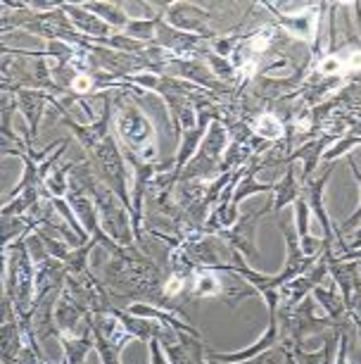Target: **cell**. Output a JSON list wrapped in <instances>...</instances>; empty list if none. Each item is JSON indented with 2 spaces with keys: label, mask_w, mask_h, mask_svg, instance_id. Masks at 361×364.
<instances>
[{
  "label": "cell",
  "mask_w": 361,
  "mask_h": 364,
  "mask_svg": "<svg viewBox=\"0 0 361 364\" xmlns=\"http://www.w3.org/2000/svg\"><path fill=\"white\" fill-rule=\"evenodd\" d=\"M138 86L128 81H117L112 95L114 107V129H117L121 153L126 162H143V164H160L157 162V141H155V124L152 119L135 105L133 91Z\"/></svg>",
  "instance_id": "1"
},
{
  "label": "cell",
  "mask_w": 361,
  "mask_h": 364,
  "mask_svg": "<svg viewBox=\"0 0 361 364\" xmlns=\"http://www.w3.org/2000/svg\"><path fill=\"white\" fill-rule=\"evenodd\" d=\"M26 238L5 248V298L15 305L17 314L31 312L36 302V262Z\"/></svg>",
  "instance_id": "2"
},
{
  "label": "cell",
  "mask_w": 361,
  "mask_h": 364,
  "mask_svg": "<svg viewBox=\"0 0 361 364\" xmlns=\"http://www.w3.org/2000/svg\"><path fill=\"white\" fill-rule=\"evenodd\" d=\"M228 146V132L223 127L221 119H214L209 124L207 136L202 139L197 155L188 162V167L183 169L179 181H195V178H204L209 174H221V160L226 155Z\"/></svg>",
  "instance_id": "3"
},
{
  "label": "cell",
  "mask_w": 361,
  "mask_h": 364,
  "mask_svg": "<svg viewBox=\"0 0 361 364\" xmlns=\"http://www.w3.org/2000/svg\"><path fill=\"white\" fill-rule=\"evenodd\" d=\"M267 212H274V203H271V200L264 203L260 210L243 215L235 222V226L219 231L216 236L226 240L228 248L231 250H238L243 257H250V255L252 257H260V250H257V243H255V231H257V224H260V219L267 215Z\"/></svg>",
  "instance_id": "4"
},
{
  "label": "cell",
  "mask_w": 361,
  "mask_h": 364,
  "mask_svg": "<svg viewBox=\"0 0 361 364\" xmlns=\"http://www.w3.org/2000/svg\"><path fill=\"white\" fill-rule=\"evenodd\" d=\"M15 95H17L19 112H22V117L26 119V127H29L31 141H36V136H38L40 117H43V109H45L48 102H52V105H55L60 112H62V117H72L70 112H67V107L62 105V100L55 98L52 93L38 91V88H19Z\"/></svg>",
  "instance_id": "5"
},
{
  "label": "cell",
  "mask_w": 361,
  "mask_h": 364,
  "mask_svg": "<svg viewBox=\"0 0 361 364\" xmlns=\"http://www.w3.org/2000/svg\"><path fill=\"white\" fill-rule=\"evenodd\" d=\"M169 24L179 31H186V33H193V36H200V38H212L214 31L207 29V19L212 17V12L207 8H200V5H190V3H174L167 8V15Z\"/></svg>",
  "instance_id": "6"
},
{
  "label": "cell",
  "mask_w": 361,
  "mask_h": 364,
  "mask_svg": "<svg viewBox=\"0 0 361 364\" xmlns=\"http://www.w3.org/2000/svg\"><path fill=\"white\" fill-rule=\"evenodd\" d=\"M214 119H216V107L202 109V112L197 114V124L193 129H188V132L181 136L179 153H176V164H174V169H172V174L176 176V181L181 178L183 169L188 167V162L197 155V148H200V143H202L204 136H207L209 124H212Z\"/></svg>",
  "instance_id": "7"
},
{
  "label": "cell",
  "mask_w": 361,
  "mask_h": 364,
  "mask_svg": "<svg viewBox=\"0 0 361 364\" xmlns=\"http://www.w3.org/2000/svg\"><path fill=\"white\" fill-rule=\"evenodd\" d=\"M333 171H335V162H328V167H326V171H321V176H316V178L311 176L302 183V198L306 200V205H309V210L316 215L318 222H321L323 231H326L323 238L328 240L331 245H333V236H335V226H333L328 210H326V205H323V191H326V183H328Z\"/></svg>",
  "instance_id": "8"
},
{
  "label": "cell",
  "mask_w": 361,
  "mask_h": 364,
  "mask_svg": "<svg viewBox=\"0 0 361 364\" xmlns=\"http://www.w3.org/2000/svg\"><path fill=\"white\" fill-rule=\"evenodd\" d=\"M67 203L72 205L74 215L81 222V226L86 229V233L91 238H98L102 229H100V219H98V208H95V200L91 198L86 188H81L77 181L70 178V188H67Z\"/></svg>",
  "instance_id": "9"
},
{
  "label": "cell",
  "mask_w": 361,
  "mask_h": 364,
  "mask_svg": "<svg viewBox=\"0 0 361 364\" xmlns=\"http://www.w3.org/2000/svg\"><path fill=\"white\" fill-rule=\"evenodd\" d=\"M88 312L84 307L79 305L77 300H74V295L67 291H62L60 295L57 305H55V324L60 328V333L62 336H79V321H86Z\"/></svg>",
  "instance_id": "10"
},
{
  "label": "cell",
  "mask_w": 361,
  "mask_h": 364,
  "mask_svg": "<svg viewBox=\"0 0 361 364\" xmlns=\"http://www.w3.org/2000/svg\"><path fill=\"white\" fill-rule=\"evenodd\" d=\"M62 10H65V15L72 19V24L77 26V31H79V33H84V36L95 38V41L110 38V36H112V33H110L112 26H107L100 17H95L93 12H88V10L84 8V5L62 3Z\"/></svg>",
  "instance_id": "11"
},
{
  "label": "cell",
  "mask_w": 361,
  "mask_h": 364,
  "mask_svg": "<svg viewBox=\"0 0 361 364\" xmlns=\"http://www.w3.org/2000/svg\"><path fill=\"white\" fill-rule=\"evenodd\" d=\"M226 288H223L216 269H204V267H195L193 281H190V300H226Z\"/></svg>",
  "instance_id": "12"
},
{
  "label": "cell",
  "mask_w": 361,
  "mask_h": 364,
  "mask_svg": "<svg viewBox=\"0 0 361 364\" xmlns=\"http://www.w3.org/2000/svg\"><path fill=\"white\" fill-rule=\"evenodd\" d=\"M110 312L121 321V326H124L126 331L131 333V338H133V341L150 343V341L155 338V336H162V333H165V331H162V324H157V321H152V319L135 317V314H131L128 310H119V307H112Z\"/></svg>",
  "instance_id": "13"
},
{
  "label": "cell",
  "mask_w": 361,
  "mask_h": 364,
  "mask_svg": "<svg viewBox=\"0 0 361 364\" xmlns=\"http://www.w3.org/2000/svg\"><path fill=\"white\" fill-rule=\"evenodd\" d=\"M302 196V183L297 178L295 162H288V171L283 174V178L278 183H274V215H281L283 208L295 205L297 198Z\"/></svg>",
  "instance_id": "14"
},
{
  "label": "cell",
  "mask_w": 361,
  "mask_h": 364,
  "mask_svg": "<svg viewBox=\"0 0 361 364\" xmlns=\"http://www.w3.org/2000/svg\"><path fill=\"white\" fill-rule=\"evenodd\" d=\"M60 346H62L65 364H86V357L95 350V341L91 328L81 336H60Z\"/></svg>",
  "instance_id": "15"
},
{
  "label": "cell",
  "mask_w": 361,
  "mask_h": 364,
  "mask_svg": "<svg viewBox=\"0 0 361 364\" xmlns=\"http://www.w3.org/2000/svg\"><path fill=\"white\" fill-rule=\"evenodd\" d=\"M311 293H314V300L323 307L326 317L333 319L335 324H343V326L347 324L350 314H347V305H345L343 293L335 291V288H326L323 284H321V286H316Z\"/></svg>",
  "instance_id": "16"
},
{
  "label": "cell",
  "mask_w": 361,
  "mask_h": 364,
  "mask_svg": "<svg viewBox=\"0 0 361 364\" xmlns=\"http://www.w3.org/2000/svg\"><path fill=\"white\" fill-rule=\"evenodd\" d=\"M84 8L88 12H93L95 17H100L107 26H114V29H126L133 19L126 12L124 5L119 3H84Z\"/></svg>",
  "instance_id": "17"
},
{
  "label": "cell",
  "mask_w": 361,
  "mask_h": 364,
  "mask_svg": "<svg viewBox=\"0 0 361 364\" xmlns=\"http://www.w3.org/2000/svg\"><path fill=\"white\" fill-rule=\"evenodd\" d=\"M250 132L257 136V139H264V141H278L281 136L285 134V124L281 119H278L276 114H271V112H264L260 114L257 119H252L250 122Z\"/></svg>",
  "instance_id": "18"
},
{
  "label": "cell",
  "mask_w": 361,
  "mask_h": 364,
  "mask_svg": "<svg viewBox=\"0 0 361 364\" xmlns=\"http://www.w3.org/2000/svg\"><path fill=\"white\" fill-rule=\"evenodd\" d=\"M98 248V240L91 238V243L81 245V248H74L70 252V257L65 259V269L70 277H81V274L91 272V264H88V259H91L93 250Z\"/></svg>",
  "instance_id": "19"
},
{
  "label": "cell",
  "mask_w": 361,
  "mask_h": 364,
  "mask_svg": "<svg viewBox=\"0 0 361 364\" xmlns=\"http://www.w3.org/2000/svg\"><path fill=\"white\" fill-rule=\"evenodd\" d=\"M155 17H157V15H155ZM155 17H150V19H131V24H128L126 29H124L126 36L140 41V43L152 46L155 43V26H157Z\"/></svg>",
  "instance_id": "20"
},
{
  "label": "cell",
  "mask_w": 361,
  "mask_h": 364,
  "mask_svg": "<svg viewBox=\"0 0 361 364\" xmlns=\"http://www.w3.org/2000/svg\"><path fill=\"white\" fill-rule=\"evenodd\" d=\"M36 236L40 238V243H43V248H45V252L50 257L60 259V262H65V259L70 257V252H72L70 245L62 243V240H60L57 236H50L48 229H36Z\"/></svg>",
  "instance_id": "21"
},
{
  "label": "cell",
  "mask_w": 361,
  "mask_h": 364,
  "mask_svg": "<svg viewBox=\"0 0 361 364\" xmlns=\"http://www.w3.org/2000/svg\"><path fill=\"white\" fill-rule=\"evenodd\" d=\"M309 205H306V200L302 196L297 198L295 203V229H297V236L304 238L309 236Z\"/></svg>",
  "instance_id": "22"
},
{
  "label": "cell",
  "mask_w": 361,
  "mask_h": 364,
  "mask_svg": "<svg viewBox=\"0 0 361 364\" xmlns=\"http://www.w3.org/2000/svg\"><path fill=\"white\" fill-rule=\"evenodd\" d=\"M347 160H350L352 174H354V178H357V183H359V188H361V171L357 169V162H354V157H352V155L347 157ZM359 226H361V203H359V208L354 210V215L343 224V229H340V231H343V233H352V231H357Z\"/></svg>",
  "instance_id": "23"
},
{
  "label": "cell",
  "mask_w": 361,
  "mask_h": 364,
  "mask_svg": "<svg viewBox=\"0 0 361 364\" xmlns=\"http://www.w3.org/2000/svg\"><path fill=\"white\" fill-rule=\"evenodd\" d=\"M148 350H150V364H172L165 353V348H162L160 336H155V338L148 343Z\"/></svg>",
  "instance_id": "24"
},
{
  "label": "cell",
  "mask_w": 361,
  "mask_h": 364,
  "mask_svg": "<svg viewBox=\"0 0 361 364\" xmlns=\"http://www.w3.org/2000/svg\"><path fill=\"white\" fill-rule=\"evenodd\" d=\"M204 364H223V362L209 360V362H204ZM235 364H264V360H262V355H260V357H255V360H250V362H235Z\"/></svg>",
  "instance_id": "25"
}]
</instances>
